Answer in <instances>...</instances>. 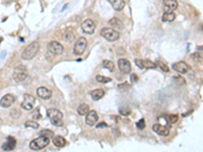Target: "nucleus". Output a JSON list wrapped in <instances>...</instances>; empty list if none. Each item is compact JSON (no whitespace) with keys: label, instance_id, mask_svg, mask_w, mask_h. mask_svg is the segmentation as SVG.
<instances>
[{"label":"nucleus","instance_id":"28","mask_svg":"<svg viewBox=\"0 0 203 152\" xmlns=\"http://www.w3.org/2000/svg\"><path fill=\"white\" fill-rule=\"evenodd\" d=\"M95 79H97L98 82H101V83H108L112 80L111 78H108V77H105V76L102 75H98L95 77Z\"/></svg>","mask_w":203,"mask_h":152},{"label":"nucleus","instance_id":"22","mask_svg":"<svg viewBox=\"0 0 203 152\" xmlns=\"http://www.w3.org/2000/svg\"><path fill=\"white\" fill-rule=\"evenodd\" d=\"M104 95L105 91L103 89H94L93 91H92V97L93 100H100Z\"/></svg>","mask_w":203,"mask_h":152},{"label":"nucleus","instance_id":"11","mask_svg":"<svg viewBox=\"0 0 203 152\" xmlns=\"http://www.w3.org/2000/svg\"><path fill=\"white\" fill-rule=\"evenodd\" d=\"M118 66H119L120 71L124 74H129L131 72V64L126 59H120L118 61Z\"/></svg>","mask_w":203,"mask_h":152},{"label":"nucleus","instance_id":"14","mask_svg":"<svg viewBox=\"0 0 203 152\" xmlns=\"http://www.w3.org/2000/svg\"><path fill=\"white\" fill-rule=\"evenodd\" d=\"M152 130L157 133L158 135H162V136H168L170 134V128L166 127V126H163L160 124H154L152 126Z\"/></svg>","mask_w":203,"mask_h":152},{"label":"nucleus","instance_id":"17","mask_svg":"<svg viewBox=\"0 0 203 152\" xmlns=\"http://www.w3.org/2000/svg\"><path fill=\"white\" fill-rule=\"evenodd\" d=\"M178 7V1L177 0H164V8L166 11H174Z\"/></svg>","mask_w":203,"mask_h":152},{"label":"nucleus","instance_id":"4","mask_svg":"<svg viewBox=\"0 0 203 152\" xmlns=\"http://www.w3.org/2000/svg\"><path fill=\"white\" fill-rule=\"evenodd\" d=\"M101 35L102 37H104L107 41L110 42H115L120 38V34L118 33V30H115L110 28H104L101 30Z\"/></svg>","mask_w":203,"mask_h":152},{"label":"nucleus","instance_id":"1","mask_svg":"<svg viewBox=\"0 0 203 152\" xmlns=\"http://www.w3.org/2000/svg\"><path fill=\"white\" fill-rule=\"evenodd\" d=\"M47 116L49 117L51 123L53 124L54 126L57 127H61L63 125V114L57 110V109H49L47 111Z\"/></svg>","mask_w":203,"mask_h":152},{"label":"nucleus","instance_id":"30","mask_svg":"<svg viewBox=\"0 0 203 152\" xmlns=\"http://www.w3.org/2000/svg\"><path fill=\"white\" fill-rule=\"evenodd\" d=\"M25 126H26V127H31V128H33V129H38V128L40 127V125H39L37 122H34V121H28V122H26V123H25Z\"/></svg>","mask_w":203,"mask_h":152},{"label":"nucleus","instance_id":"7","mask_svg":"<svg viewBox=\"0 0 203 152\" xmlns=\"http://www.w3.org/2000/svg\"><path fill=\"white\" fill-rule=\"evenodd\" d=\"M86 45H87V41L86 39L83 38V37H80V38L77 40L75 46H74L73 52L75 55H82L85 51V48H86Z\"/></svg>","mask_w":203,"mask_h":152},{"label":"nucleus","instance_id":"39","mask_svg":"<svg viewBox=\"0 0 203 152\" xmlns=\"http://www.w3.org/2000/svg\"><path fill=\"white\" fill-rule=\"evenodd\" d=\"M106 127H108V125L105 123V122H103V123H100L97 125V128H106Z\"/></svg>","mask_w":203,"mask_h":152},{"label":"nucleus","instance_id":"2","mask_svg":"<svg viewBox=\"0 0 203 152\" xmlns=\"http://www.w3.org/2000/svg\"><path fill=\"white\" fill-rule=\"evenodd\" d=\"M39 48H40V45L38 42H33L28 45V47L26 48L21 54V58L25 59V60H31L36 56V54L39 51Z\"/></svg>","mask_w":203,"mask_h":152},{"label":"nucleus","instance_id":"15","mask_svg":"<svg viewBox=\"0 0 203 152\" xmlns=\"http://www.w3.org/2000/svg\"><path fill=\"white\" fill-rule=\"evenodd\" d=\"M15 100V97L12 94H5L0 99V105L2 107H9Z\"/></svg>","mask_w":203,"mask_h":152},{"label":"nucleus","instance_id":"5","mask_svg":"<svg viewBox=\"0 0 203 152\" xmlns=\"http://www.w3.org/2000/svg\"><path fill=\"white\" fill-rule=\"evenodd\" d=\"M28 78V72L27 68L25 66H17L14 68L13 71V79L16 82H23Z\"/></svg>","mask_w":203,"mask_h":152},{"label":"nucleus","instance_id":"19","mask_svg":"<svg viewBox=\"0 0 203 152\" xmlns=\"http://www.w3.org/2000/svg\"><path fill=\"white\" fill-rule=\"evenodd\" d=\"M109 23H110V26H111V27L115 28L116 29H124V24H123V22H122L119 18H117V17H113V18H111L110 19V21H109Z\"/></svg>","mask_w":203,"mask_h":152},{"label":"nucleus","instance_id":"34","mask_svg":"<svg viewBox=\"0 0 203 152\" xmlns=\"http://www.w3.org/2000/svg\"><path fill=\"white\" fill-rule=\"evenodd\" d=\"M10 116L12 117V119H17L19 116H20V112H19V110L14 109V110H12V111L10 112Z\"/></svg>","mask_w":203,"mask_h":152},{"label":"nucleus","instance_id":"12","mask_svg":"<svg viewBox=\"0 0 203 152\" xmlns=\"http://www.w3.org/2000/svg\"><path fill=\"white\" fill-rule=\"evenodd\" d=\"M15 146H16V140H15V138H13L11 136H8L6 138V142L2 145V149L4 151H11V150H13L15 148Z\"/></svg>","mask_w":203,"mask_h":152},{"label":"nucleus","instance_id":"20","mask_svg":"<svg viewBox=\"0 0 203 152\" xmlns=\"http://www.w3.org/2000/svg\"><path fill=\"white\" fill-rule=\"evenodd\" d=\"M53 143H54L56 147L61 148V147H64L67 142L62 136H54L53 137Z\"/></svg>","mask_w":203,"mask_h":152},{"label":"nucleus","instance_id":"3","mask_svg":"<svg viewBox=\"0 0 203 152\" xmlns=\"http://www.w3.org/2000/svg\"><path fill=\"white\" fill-rule=\"evenodd\" d=\"M50 143V138H48L46 136H40L37 139H34L32 142L29 143V148L32 150H40L45 148L47 145Z\"/></svg>","mask_w":203,"mask_h":152},{"label":"nucleus","instance_id":"29","mask_svg":"<svg viewBox=\"0 0 203 152\" xmlns=\"http://www.w3.org/2000/svg\"><path fill=\"white\" fill-rule=\"evenodd\" d=\"M191 59L194 60L195 62H201L202 61V55L200 53H193L191 56Z\"/></svg>","mask_w":203,"mask_h":152},{"label":"nucleus","instance_id":"35","mask_svg":"<svg viewBox=\"0 0 203 152\" xmlns=\"http://www.w3.org/2000/svg\"><path fill=\"white\" fill-rule=\"evenodd\" d=\"M33 119H37V120L42 119V116H41V114H40L39 109H37V110H35V111H34V113H33Z\"/></svg>","mask_w":203,"mask_h":152},{"label":"nucleus","instance_id":"32","mask_svg":"<svg viewBox=\"0 0 203 152\" xmlns=\"http://www.w3.org/2000/svg\"><path fill=\"white\" fill-rule=\"evenodd\" d=\"M136 127L138 128L139 130H142V129H144V128H145V121H144V119H141V120H139L138 122L136 123Z\"/></svg>","mask_w":203,"mask_h":152},{"label":"nucleus","instance_id":"9","mask_svg":"<svg viewBox=\"0 0 203 152\" xmlns=\"http://www.w3.org/2000/svg\"><path fill=\"white\" fill-rule=\"evenodd\" d=\"M81 29L85 34H88V35H92L95 30V24L94 22L92 21V19H85L81 23Z\"/></svg>","mask_w":203,"mask_h":152},{"label":"nucleus","instance_id":"25","mask_svg":"<svg viewBox=\"0 0 203 152\" xmlns=\"http://www.w3.org/2000/svg\"><path fill=\"white\" fill-rule=\"evenodd\" d=\"M103 67L104 68H106V69H108V70H110V71H114V68H115V65H114V63L110 61V60H104V62H103Z\"/></svg>","mask_w":203,"mask_h":152},{"label":"nucleus","instance_id":"36","mask_svg":"<svg viewBox=\"0 0 203 152\" xmlns=\"http://www.w3.org/2000/svg\"><path fill=\"white\" fill-rule=\"evenodd\" d=\"M135 64L140 68V69H143L144 66H143V60L142 59H136L135 60Z\"/></svg>","mask_w":203,"mask_h":152},{"label":"nucleus","instance_id":"6","mask_svg":"<svg viewBox=\"0 0 203 152\" xmlns=\"http://www.w3.org/2000/svg\"><path fill=\"white\" fill-rule=\"evenodd\" d=\"M35 104H36V98L33 95L28 94V93L23 94V100L20 105L22 109H25L27 111H31L35 106Z\"/></svg>","mask_w":203,"mask_h":152},{"label":"nucleus","instance_id":"33","mask_svg":"<svg viewBox=\"0 0 203 152\" xmlns=\"http://www.w3.org/2000/svg\"><path fill=\"white\" fill-rule=\"evenodd\" d=\"M120 114L123 116H128L131 114V110L129 107H120Z\"/></svg>","mask_w":203,"mask_h":152},{"label":"nucleus","instance_id":"8","mask_svg":"<svg viewBox=\"0 0 203 152\" xmlns=\"http://www.w3.org/2000/svg\"><path fill=\"white\" fill-rule=\"evenodd\" d=\"M48 50L54 55H61L63 53V46L56 41H52L48 44Z\"/></svg>","mask_w":203,"mask_h":152},{"label":"nucleus","instance_id":"24","mask_svg":"<svg viewBox=\"0 0 203 152\" xmlns=\"http://www.w3.org/2000/svg\"><path fill=\"white\" fill-rule=\"evenodd\" d=\"M64 39L66 42H72L74 40V34L71 29H66L64 33Z\"/></svg>","mask_w":203,"mask_h":152},{"label":"nucleus","instance_id":"10","mask_svg":"<svg viewBox=\"0 0 203 152\" xmlns=\"http://www.w3.org/2000/svg\"><path fill=\"white\" fill-rule=\"evenodd\" d=\"M173 69L176 70L177 72L181 73V74H186L189 70H190V67L189 65L184 62V61H180V62H177L173 65Z\"/></svg>","mask_w":203,"mask_h":152},{"label":"nucleus","instance_id":"18","mask_svg":"<svg viewBox=\"0 0 203 152\" xmlns=\"http://www.w3.org/2000/svg\"><path fill=\"white\" fill-rule=\"evenodd\" d=\"M112 4L113 8L116 11H121L125 7V1L124 0H108Z\"/></svg>","mask_w":203,"mask_h":152},{"label":"nucleus","instance_id":"37","mask_svg":"<svg viewBox=\"0 0 203 152\" xmlns=\"http://www.w3.org/2000/svg\"><path fill=\"white\" fill-rule=\"evenodd\" d=\"M158 66L162 68V70H163V71H165V72H169V68H168V66L165 65L163 62H158Z\"/></svg>","mask_w":203,"mask_h":152},{"label":"nucleus","instance_id":"26","mask_svg":"<svg viewBox=\"0 0 203 152\" xmlns=\"http://www.w3.org/2000/svg\"><path fill=\"white\" fill-rule=\"evenodd\" d=\"M178 116L177 115H168L166 116V121L169 124H175L178 121Z\"/></svg>","mask_w":203,"mask_h":152},{"label":"nucleus","instance_id":"38","mask_svg":"<svg viewBox=\"0 0 203 152\" xmlns=\"http://www.w3.org/2000/svg\"><path fill=\"white\" fill-rule=\"evenodd\" d=\"M130 79H131V82H137V80H138V76L136 75V74H131Z\"/></svg>","mask_w":203,"mask_h":152},{"label":"nucleus","instance_id":"13","mask_svg":"<svg viewBox=\"0 0 203 152\" xmlns=\"http://www.w3.org/2000/svg\"><path fill=\"white\" fill-rule=\"evenodd\" d=\"M99 120V117H98V114L95 111H89L87 114H86V117H85V123L87 124L88 126H93L95 125L97 122Z\"/></svg>","mask_w":203,"mask_h":152},{"label":"nucleus","instance_id":"23","mask_svg":"<svg viewBox=\"0 0 203 152\" xmlns=\"http://www.w3.org/2000/svg\"><path fill=\"white\" fill-rule=\"evenodd\" d=\"M89 112V106L86 105V104H82L78 106L77 109V113L80 115V116H85Z\"/></svg>","mask_w":203,"mask_h":152},{"label":"nucleus","instance_id":"16","mask_svg":"<svg viewBox=\"0 0 203 152\" xmlns=\"http://www.w3.org/2000/svg\"><path fill=\"white\" fill-rule=\"evenodd\" d=\"M37 94L43 99H49L52 96V91L46 87H39L37 89Z\"/></svg>","mask_w":203,"mask_h":152},{"label":"nucleus","instance_id":"21","mask_svg":"<svg viewBox=\"0 0 203 152\" xmlns=\"http://www.w3.org/2000/svg\"><path fill=\"white\" fill-rule=\"evenodd\" d=\"M176 18V15L175 13H174V11H172V12H170V11H166L165 13H164V15H163V21H165V22H171V21H173L174 19Z\"/></svg>","mask_w":203,"mask_h":152},{"label":"nucleus","instance_id":"27","mask_svg":"<svg viewBox=\"0 0 203 152\" xmlns=\"http://www.w3.org/2000/svg\"><path fill=\"white\" fill-rule=\"evenodd\" d=\"M143 66H144V68H146V69H150V68L153 69V68L157 67V64L154 62L149 61V60H143Z\"/></svg>","mask_w":203,"mask_h":152},{"label":"nucleus","instance_id":"31","mask_svg":"<svg viewBox=\"0 0 203 152\" xmlns=\"http://www.w3.org/2000/svg\"><path fill=\"white\" fill-rule=\"evenodd\" d=\"M40 135H42V136H46V137H48V138H50V137H53L54 133H53L51 130H42V131L40 132Z\"/></svg>","mask_w":203,"mask_h":152}]
</instances>
